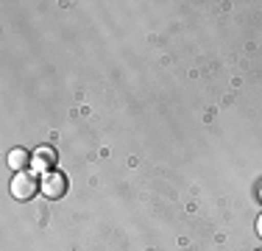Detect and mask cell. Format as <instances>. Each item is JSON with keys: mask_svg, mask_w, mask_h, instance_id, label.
I'll use <instances>...</instances> for the list:
<instances>
[{"mask_svg": "<svg viewBox=\"0 0 262 251\" xmlns=\"http://www.w3.org/2000/svg\"><path fill=\"white\" fill-rule=\"evenodd\" d=\"M64 193H67V179H64V176L56 173V171L45 173V179H42V196L56 201V198L64 196Z\"/></svg>", "mask_w": 262, "mask_h": 251, "instance_id": "cell-2", "label": "cell"}, {"mask_svg": "<svg viewBox=\"0 0 262 251\" xmlns=\"http://www.w3.org/2000/svg\"><path fill=\"white\" fill-rule=\"evenodd\" d=\"M28 159H31V156H28L26 148H14V151L9 154V168H14L17 173H23V168L28 165Z\"/></svg>", "mask_w": 262, "mask_h": 251, "instance_id": "cell-4", "label": "cell"}, {"mask_svg": "<svg viewBox=\"0 0 262 251\" xmlns=\"http://www.w3.org/2000/svg\"><path fill=\"white\" fill-rule=\"evenodd\" d=\"M31 165H34L36 171H48V173H51V171H53V165H56V151H53V148H48V145L36 148V154L31 156Z\"/></svg>", "mask_w": 262, "mask_h": 251, "instance_id": "cell-3", "label": "cell"}, {"mask_svg": "<svg viewBox=\"0 0 262 251\" xmlns=\"http://www.w3.org/2000/svg\"><path fill=\"white\" fill-rule=\"evenodd\" d=\"M39 190H42V181L36 179L34 173H28V171L17 173L14 181H11V196H14L17 201H31Z\"/></svg>", "mask_w": 262, "mask_h": 251, "instance_id": "cell-1", "label": "cell"}, {"mask_svg": "<svg viewBox=\"0 0 262 251\" xmlns=\"http://www.w3.org/2000/svg\"><path fill=\"white\" fill-rule=\"evenodd\" d=\"M257 235L262 237V215H259V221H257Z\"/></svg>", "mask_w": 262, "mask_h": 251, "instance_id": "cell-5", "label": "cell"}]
</instances>
